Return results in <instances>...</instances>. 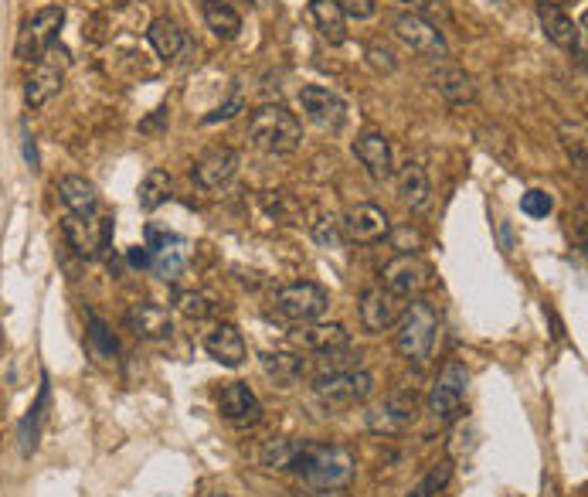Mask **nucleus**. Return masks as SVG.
<instances>
[{
	"mask_svg": "<svg viewBox=\"0 0 588 497\" xmlns=\"http://www.w3.org/2000/svg\"><path fill=\"white\" fill-rule=\"evenodd\" d=\"M61 24H65V11L61 7H44L35 18H27L20 24L18 48H14L20 62H38L41 55H48L55 48V42H59Z\"/></svg>",
	"mask_w": 588,
	"mask_h": 497,
	"instance_id": "obj_7",
	"label": "nucleus"
},
{
	"mask_svg": "<svg viewBox=\"0 0 588 497\" xmlns=\"http://www.w3.org/2000/svg\"><path fill=\"white\" fill-rule=\"evenodd\" d=\"M61 83H65V62L55 59V48L48 55H41L35 62V72L27 75V85H24V103L31 109L44 106L51 96H59Z\"/></svg>",
	"mask_w": 588,
	"mask_h": 497,
	"instance_id": "obj_17",
	"label": "nucleus"
},
{
	"mask_svg": "<svg viewBox=\"0 0 588 497\" xmlns=\"http://www.w3.org/2000/svg\"><path fill=\"white\" fill-rule=\"evenodd\" d=\"M435 331H439V311L428 300H415L402 311L395 324V348L408 365L426 368L432 348H435Z\"/></svg>",
	"mask_w": 588,
	"mask_h": 497,
	"instance_id": "obj_3",
	"label": "nucleus"
},
{
	"mask_svg": "<svg viewBox=\"0 0 588 497\" xmlns=\"http://www.w3.org/2000/svg\"><path fill=\"white\" fill-rule=\"evenodd\" d=\"M204 351L211 354L218 365H224V368H239L248 348H245V337L235 324H218L215 331L204 337Z\"/></svg>",
	"mask_w": 588,
	"mask_h": 497,
	"instance_id": "obj_23",
	"label": "nucleus"
},
{
	"mask_svg": "<svg viewBox=\"0 0 588 497\" xmlns=\"http://www.w3.org/2000/svg\"><path fill=\"white\" fill-rule=\"evenodd\" d=\"M289 470H296L313 491H341L357 477V456L337 443H300Z\"/></svg>",
	"mask_w": 588,
	"mask_h": 497,
	"instance_id": "obj_1",
	"label": "nucleus"
},
{
	"mask_svg": "<svg viewBox=\"0 0 588 497\" xmlns=\"http://www.w3.org/2000/svg\"><path fill=\"white\" fill-rule=\"evenodd\" d=\"M300 109L306 113V120L317 123L320 130H341L347 123L344 99L326 85H303L300 89Z\"/></svg>",
	"mask_w": 588,
	"mask_h": 497,
	"instance_id": "obj_15",
	"label": "nucleus"
},
{
	"mask_svg": "<svg viewBox=\"0 0 588 497\" xmlns=\"http://www.w3.org/2000/svg\"><path fill=\"white\" fill-rule=\"evenodd\" d=\"M449 480H452V460H439V463H432L426 474H422V480L408 491V497H435L443 494L449 487Z\"/></svg>",
	"mask_w": 588,
	"mask_h": 497,
	"instance_id": "obj_34",
	"label": "nucleus"
},
{
	"mask_svg": "<svg viewBox=\"0 0 588 497\" xmlns=\"http://www.w3.org/2000/svg\"><path fill=\"white\" fill-rule=\"evenodd\" d=\"M405 311V300L395 296L385 287H371V290L361 293L357 300V317H361V327L367 334H385L398 324V317Z\"/></svg>",
	"mask_w": 588,
	"mask_h": 497,
	"instance_id": "obj_13",
	"label": "nucleus"
},
{
	"mask_svg": "<svg viewBox=\"0 0 588 497\" xmlns=\"http://www.w3.org/2000/svg\"><path fill=\"white\" fill-rule=\"evenodd\" d=\"M303 497H341V494H333V491H310V494Z\"/></svg>",
	"mask_w": 588,
	"mask_h": 497,
	"instance_id": "obj_48",
	"label": "nucleus"
},
{
	"mask_svg": "<svg viewBox=\"0 0 588 497\" xmlns=\"http://www.w3.org/2000/svg\"><path fill=\"white\" fill-rule=\"evenodd\" d=\"M521 211L528 218H548L551 211H554V198H551L548 191H541V187H530L528 194L521 198Z\"/></svg>",
	"mask_w": 588,
	"mask_h": 497,
	"instance_id": "obj_38",
	"label": "nucleus"
},
{
	"mask_svg": "<svg viewBox=\"0 0 588 497\" xmlns=\"http://www.w3.org/2000/svg\"><path fill=\"white\" fill-rule=\"evenodd\" d=\"M174 311L184 313L187 320H204V317H211L215 304L204 290H177L174 293Z\"/></svg>",
	"mask_w": 588,
	"mask_h": 497,
	"instance_id": "obj_35",
	"label": "nucleus"
},
{
	"mask_svg": "<svg viewBox=\"0 0 588 497\" xmlns=\"http://www.w3.org/2000/svg\"><path fill=\"white\" fill-rule=\"evenodd\" d=\"M341 228L350 242L357 246H374L381 242L388 232H391V218H388L385 208L371 205V201H361V205H350L347 215L341 218Z\"/></svg>",
	"mask_w": 588,
	"mask_h": 497,
	"instance_id": "obj_14",
	"label": "nucleus"
},
{
	"mask_svg": "<svg viewBox=\"0 0 588 497\" xmlns=\"http://www.w3.org/2000/svg\"><path fill=\"white\" fill-rule=\"evenodd\" d=\"M395 181H398V194H402V201H405L412 211H426L428 201H432V187H428L426 167L419 164V161H408V164L398 167Z\"/></svg>",
	"mask_w": 588,
	"mask_h": 497,
	"instance_id": "obj_27",
	"label": "nucleus"
},
{
	"mask_svg": "<svg viewBox=\"0 0 588 497\" xmlns=\"http://www.w3.org/2000/svg\"><path fill=\"white\" fill-rule=\"evenodd\" d=\"M391 31H395L412 51L426 55V59H432V62H443V59L449 55V44H446V38H443V31L428 21V18L415 14V11H412V14H395Z\"/></svg>",
	"mask_w": 588,
	"mask_h": 497,
	"instance_id": "obj_10",
	"label": "nucleus"
},
{
	"mask_svg": "<svg viewBox=\"0 0 588 497\" xmlns=\"http://www.w3.org/2000/svg\"><path fill=\"white\" fill-rule=\"evenodd\" d=\"M126 263H129L133 270H150V266H153V248H146V246L126 248Z\"/></svg>",
	"mask_w": 588,
	"mask_h": 497,
	"instance_id": "obj_44",
	"label": "nucleus"
},
{
	"mask_svg": "<svg viewBox=\"0 0 588 497\" xmlns=\"http://www.w3.org/2000/svg\"><path fill=\"white\" fill-rule=\"evenodd\" d=\"M218 413L231 426H242L245 430V426H255L263 419V402H259V395L252 392L245 382H228V385H222V392H218Z\"/></svg>",
	"mask_w": 588,
	"mask_h": 497,
	"instance_id": "obj_16",
	"label": "nucleus"
},
{
	"mask_svg": "<svg viewBox=\"0 0 588 497\" xmlns=\"http://www.w3.org/2000/svg\"><path fill=\"white\" fill-rule=\"evenodd\" d=\"M167 113H170L167 106L153 109V113H150V116H146V120L140 123V133H163V130H167V123H170V116H167Z\"/></svg>",
	"mask_w": 588,
	"mask_h": 497,
	"instance_id": "obj_43",
	"label": "nucleus"
},
{
	"mask_svg": "<svg viewBox=\"0 0 588 497\" xmlns=\"http://www.w3.org/2000/svg\"><path fill=\"white\" fill-rule=\"evenodd\" d=\"M432 283V266H428L426 259H419L415 252H398L395 259H388L385 270H381V287L391 290L395 296H415V293H422Z\"/></svg>",
	"mask_w": 588,
	"mask_h": 497,
	"instance_id": "obj_9",
	"label": "nucleus"
},
{
	"mask_svg": "<svg viewBox=\"0 0 588 497\" xmlns=\"http://www.w3.org/2000/svg\"><path fill=\"white\" fill-rule=\"evenodd\" d=\"M337 7L344 11V18H357V21H371L378 14L374 0H337Z\"/></svg>",
	"mask_w": 588,
	"mask_h": 497,
	"instance_id": "obj_40",
	"label": "nucleus"
},
{
	"mask_svg": "<svg viewBox=\"0 0 588 497\" xmlns=\"http://www.w3.org/2000/svg\"><path fill=\"white\" fill-rule=\"evenodd\" d=\"M561 144H565V150H568L571 164L582 170V167H585V130H582V126L565 123L561 126Z\"/></svg>",
	"mask_w": 588,
	"mask_h": 497,
	"instance_id": "obj_37",
	"label": "nucleus"
},
{
	"mask_svg": "<svg viewBox=\"0 0 588 497\" xmlns=\"http://www.w3.org/2000/svg\"><path fill=\"white\" fill-rule=\"evenodd\" d=\"M170 191H174V178L163 167H153V170H146V178L140 181L137 201H140L143 211H157L170 198Z\"/></svg>",
	"mask_w": 588,
	"mask_h": 497,
	"instance_id": "obj_31",
	"label": "nucleus"
},
{
	"mask_svg": "<svg viewBox=\"0 0 588 497\" xmlns=\"http://www.w3.org/2000/svg\"><path fill=\"white\" fill-rule=\"evenodd\" d=\"M391 235V246L398 248V252H419V246H422V235L415 232V228H395V232H388Z\"/></svg>",
	"mask_w": 588,
	"mask_h": 497,
	"instance_id": "obj_41",
	"label": "nucleus"
},
{
	"mask_svg": "<svg viewBox=\"0 0 588 497\" xmlns=\"http://www.w3.org/2000/svg\"><path fill=\"white\" fill-rule=\"evenodd\" d=\"M146 38L153 44V51L161 55L163 62H181V55L187 51V31H184L177 21H170V18H157V21H150L146 28Z\"/></svg>",
	"mask_w": 588,
	"mask_h": 497,
	"instance_id": "obj_26",
	"label": "nucleus"
},
{
	"mask_svg": "<svg viewBox=\"0 0 588 497\" xmlns=\"http://www.w3.org/2000/svg\"><path fill=\"white\" fill-rule=\"evenodd\" d=\"M201 497H228V494H201Z\"/></svg>",
	"mask_w": 588,
	"mask_h": 497,
	"instance_id": "obj_50",
	"label": "nucleus"
},
{
	"mask_svg": "<svg viewBox=\"0 0 588 497\" xmlns=\"http://www.w3.org/2000/svg\"><path fill=\"white\" fill-rule=\"evenodd\" d=\"M113 218L109 215H65L61 218V235L68 248H75V256L82 259H96V256H109L113 248Z\"/></svg>",
	"mask_w": 588,
	"mask_h": 497,
	"instance_id": "obj_5",
	"label": "nucleus"
},
{
	"mask_svg": "<svg viewBox=\"0 0 588 497\" xmlns=\"http://www.w3.org/2000/svg\"><path fill=\"white\" fill-rule=\"evenodd\" d=\"M248 144L255 150H263L269 157H286V154H296L303 144V126L300 120L283 109V106H263L248 116V130H245Z\"/></svg>",
	"mask_w": 588,
	"mask_h": 497,
	"instance_id": "obj_2",
	"label": "nucleus"
},
{
	"mask_svg": "<svg viewBox=\"0 0 588 497\" xmlns=\"http://www.w3.org/2000/svg\"><path fill=\"white\" fill-rule=\"evenodd\" d=\"M300 443H303V439H289V436H283V439H269V443L263 446V454H259L263 467H269V470H289L293 460H296V454H300Z\"/></svg>",
	"mask_w": 588,
	"mask_h": 497,
	"instance_id": "obj_33",
	"label": "nucleus"
},
{
	"mask_svg": "<svg viewBox=\"0 0 588 497\" xmlns=\"http://www.w3.org/2000/svg\"><path fill=\"white\" fill-rule=\"evenodd\" d=\"M85 320H89V348H92V354L102 361H113L120 354V341L113 337V331L106 327V320L96 311L85 313Z\"/></svg>",
	"mask_w": 588,
	"mask_h": 497,
	"instance_id": "obj_32",
	"label": "nucleus"
},
{
	"mask_svg": "<svg viewBox=\"0 0 588 497\" xmlns=\"http://www.w3.org/2000/svg\"><path fill=\"white\" fill-rule=\"evenodd\" d=\"M466 392H469V368L463 361H446L443 372L435 375L432 389H428L426 409L435 422H456L463 409H466Z\"/></svg>",
	"mask_w": 588,
	"mask_h": 497,
	"instance_id": "obj_4",
	"label": "nucleus"
},
{
	"mask_svg": "<svg viewBox=\"0 0 588 497\" xmlns=\"http://www.w3.org/2000/svg\"><path fill=\"white\" fill-rule=\"evenodd\" d=\"M126 324L140 341H167L174 334V317L157 300H140L126 311Z\"/></svg>",
	"mask_w": 588,
	"mask_h": 497,
	"instance_id": "obj_19",
	"label": "nucleus"
},
{
	"mask_svg": "<svg viewBox=\"0 0 588 497\" xmlns=\"http://www.w3.org/2000/svg\"><path fill=\"white\" fill-rule=\"evenodd\" d=\"M419 419V398L415 392H391L385 402L367 409V430L381 436H398Z\"/></svg>",
	"mask_w": 588,
	"mask_h": 497,
	"instance_id": "obj_11",
	"label": "nucleus"
},
{
	"mask_svg": "<svg viewBox=\"0 0 588 497\" xmlns=\"http://www.w3.org/2000/svg\"><path fill=\"white\" fill-rule=\"evenodd\" d=\"M174 248L181 246V235H174V232H161V228H146V248H157V252H163V248Z\"/></svg>",
	"mask_w": 588,
	"mask_h": 497,
	"instance_id": "obj_42",
	"label": "nucleus"
},
{
	"mask_svg": "<svg viewBox=\"0 0 588 497\" xmlns=\"http://www.w3.org/2000/svg\"><path fill=\"white\" fill-rule=\"evenodd\" d=\"M350 150L361 161V167L371 174V181L385 185V181L395 178V154H391V144H388L385 133H365V137L354 140Z\"/></svg>",
	"mask_w": 588,
	"mask_h": 497,
	"instance_id": "obj_18",
	"label": "nucleus"
},
{
	"mask_svg": "<svg viewBox=\"0 0 588 497\" xmlns=\"http://www.w3.org/2000/svg\"><path fill=\"white\" fill-rule=\"evenodd\" d=\"M59 198L68 208V215H99V191L82 174H65L59 181Z\"/></svg>",
	"mask_w": 588,
	"mask_h": 497,
	"instance_id": "obj_24",
	"label": "nucleus"
},
{
	"mask_svg": "<svg viewBox=\"0 0 588 497\" xmlns=\"http://www.w3.org/2000/svg\"><path fill=\"white\" fill-rule=\"evenodd\" d=\"M310 18L317 24L320 38L326 44H344L347 42V18L337 7V0H310Z\"/></svg>",
	"mask_w": 588,
	"mask_h": 497,
	"instance_id": "obj_28",
	"label": "nucleus"
},
{
	"mask_svg": "<svg viewBox=\"0 0 588 497\" xmlns=\"http://www.w3.org/2000/svg\"><path fill=\"white\" fill-rule=\"evenodd\" d=\"M48 402H51V382H48V375H41L38 398L31 402V409H27V413H24V419H20V430H18L20 456H31L35 450H38L41 422H44V415H48Z\"/></svg>",
	"mask_w": 588,
	"mask_h": 497,
	"instance_id": "obj_25",
	"label": "nucleus"
},
{
	"mask_svg": "<svg viewBox=\"0 0 588 497\" xmlns=\"http://www.w3.org/2000/svg\"><path fill=\"white\" fill-rule=\"evenodd\" d=\"M259 365H263L265 378H272V382L283 385V389L296 385L306 372V361L293 351H265L263 358H259Z\"/></svg>",
	"mask_w": 588,
	"mask_h": 497,
	"instance_id": "obj_30",
	"label": "nucleus"
},
{
	"mask_svg": "<svg viewBox=\"0 0 588 497\" xmlns=\"http://www.w3.org/2000/svg\"><path fill=\"white\" fill-rule=\"evenodd\" d=\"M239 167H242V154L235 146H211L194 161L191 181L201 191H218V187H224L239 174Z\"/></svg>",
	"mask_w": 588,
	"mask_h": 497,
	"instance_id": "obj_12",
	"label": "nucleus"
},
{
	"mask_svg": "<svg viewBox=\"0 0 588 497\" xmlns=\"http://www.w3.org/2000/svg\"><path fill=\"white\" fill-rule=\"evenodd\" d=\"M24 161L31 170H38V146H35V137L31 133H24Z\"/></svg>",
	"mask_w": 588,
	"mask_h": 497,
	"instance_id": "obj_47",
	"label": "nucleus"
},
{
	"mask_svg": "<svg viewBox=\"0 0 588 497\" xmlns=\"http://www.w3.org/2000/svg\"><path fill=\"white\" fill-rule=\"evenodd\" d=\"M153 270H157V276H161L163 283H177L184 276V270H187V256L177 246L163 248L161 259H153Z\"/></svg>",
	"mask_w": 588,
	"mask_h": 497,
	"instance_id": "obj_36",
	"label": "nucleus"
},
{
	"mask_svg": "<svg viewBox=\"0 0 588 497\" xmlns=\"http://www.w3.org/2000/svg\"><path fill=\"white\" fill-rule=\"evenodd\" d=\"M428 85L446 99L449 106H469L476 99V79L459 65L439 62L428 72Z\"/></svg>",
	"mask_w": 588,
	"mask_h": 497,
	"instance_id": "obj_20",
	"label": "nucleus"
},
{
	"mask_svg": "<svg viewBox=\"0 0 588 497\" xmlns=\"http://www.w3.org/2000/svg\"><path fill=\"white\" fill-rule=\"evenodd\" d=\"M293 341L303 348V351H317V354H330L341 351V348H350V331L344 324H326V320H306L293 331Z\"/></svg>",
	"mask_w": 588,
	"mask_h": 497,
	"instance_id": "obj_21",
	"label": "nucleus"
},
{
	"mask_svg": "<svg viewBox=\"0 0 588 497\" xmlns=\"http://www.w3.org/2000/svg\"><path fill=\"white\" fill-rule=\"evenodd\" d=\"M239 109H242V99H239V96H235V99H231V103H224V106H218V109H215V113H208V116H204L201 123H204V126H211V123H218V120H231V116H235V113H239Z\"/></svg>",
	"mask_w": 588,
	"mask_h": 497,
	"instance_id": "obj_46",
	"label": "nucleus"
},
{
	"mask_svg": "<svg viewBox=\"0 0 588 497\" xmlns=\"http://www.w3.org/2000/svg\"><path fill=\"white\" fill-rule=\"evenodd\" d=\"M367 55H371V65H378V68H385V72H395V68H398L395 55H391L388 48H381V44H371Z\"/></svg>",
	"mask_w": 588,
	"mask_h": 497,
	"instance_id": "obj_45",
	"label": "nucleus"
},
{
	"mask_svg": "<svg viewBox=\"0 0 588 497\" xmlns=\"http://www.w3.org/2000/svg\"><path fill=\"white\" fill-rule=\"evenodd\" d=\"M313 239L324 248H337L341 246V222L333 215H324L320 222H313Z\"/></svg>",
	"mask_w": 588,
	"mask_h": 497,
	"instance_id": "obj_39",
	"label": "nucleus"
},
{
	"mask_svg": "<svg viewBox=\"0 0 588 497\" xmlns=\"http://www.w3.org/2000/svg\"><path fill=\"white\" fill-rule=\"evenodd\" d=\"M374 392V375L365 368L354 372H324L313 378V395L324 406H357Z\"/></svg>",
	"mask_w": 588,
	"mask_h": 497,
	"instance_id": "obj_6",
	"label": "nucleus"
},
{
	"mask_svg": "<svg viewBox=\"0 0 588 497\" xmlns=\"http://www.w3.org/2000/svg\"><path fill=\"white\" fill-rule=\"evenodd\" d=\"M330 307V293L313 283V280H296L286 283L283 290L276 293V311L283 313L286 320L293 324H306V320H320Z\"/></svg>",
	"mask_w": 588,
	"mask_h": 497,
	"instance_id": "obj_8",
	"label": "nucleus"
},
{
	"mask_svg": "<svg viewBox=\"0 0 588 497\" xmlns=\"http://www.w3.org/2000/svg\"><path fill=\"white\" fill-rule=\"evenodd\" d=\"M545 4H554V7H561V4H565V0H545Z\"/></svg>",
	"mask_w": 588,
	"mask_h": 497,
	"instance_id": "obj_49",
	"label": "nucleus"
},
{
	"mask_svg": "<svg viewBox=\"0 0 588 497\" xmlns=\"http://www.w3.org/2000/svg\"><path fill=\"white\" fill-rule=\"evenodd\" d=\"M537 21H541V31L551 44L565 48V51H578L582 55V28L571 21L565 14V7H554V4H537Z\"/></svg>",
	"mask_w": 588,
	"mask_h": 497,
	"instance_id": "obj_22",
	"label": "nucleus"
},
{
	"mask_svg": "<svg viewBox=\"0 0 588 497\" xmlns=\"http://www.w3.org/2000/svg\"><path fill=\"white\" fill-rule=\"evenodd\" d=\"M201 14H204L208 31H211L215 38H222V42H235V38H239V31H242V14H239L231 4H224V0H204Z\"/></svg>",
	"mask_w": 588,
	"mask_h": 497,
	"instance_id": "obj_29",
	"label": "nucleus"
}]
</instances>
